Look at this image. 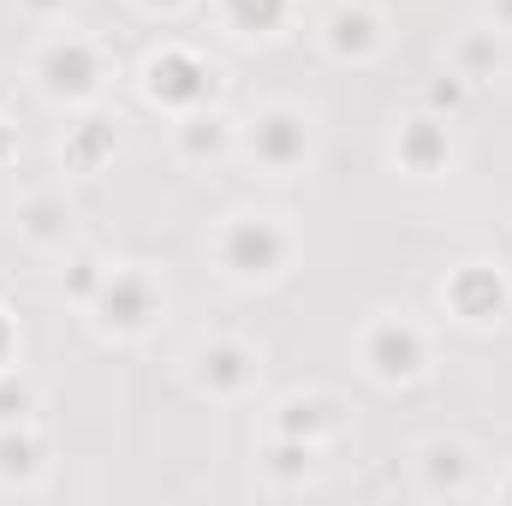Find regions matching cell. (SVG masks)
I'll list each match as a JSON object with an SVG mask.
<instances>
[{"instance_id": "cell-1", "label": "cell", "mask_w": 512, "mask_h": 506, "mask_svg": "<svg viewBox=\"0 0 512 506\" xmlns=\"http://www.w3.org/2000/svg\"><path fill=\"white\" fill-rule=\"evenodd\" d=\"M137 84H143V96H149L155 108H167V114L215 108V96H221V72H215L197 48H185V42H161V48L143 60Z\"/></svg>"}, {"instance_id": "cell-2", "label": "cell", "mask_w": 512, "mask_h": 506, "mask_svg": "<svg viewBox=\"0 0 512 506\" xmlns=\"http://www.w3.org/2000/svg\"><path fill=\"white\" fill-rule=\"evenodd\" d=\"M215 256H221V268L233 274V280H274L280 268H286V256H292V233L274 221V215H233L227 227H221V239H215Z\"/></svg>"}, {"instance_id": "cell-3", "label": "cell", "mask_w": 512, "mask_h": 506, "mask_svg": "<svg viewBox=\"0 0 512 506\" xmlns=\"http://www.w3.org/2000/svg\"><path fill=\"white\" fill-rule=\"evenodd\" d=\"M90 310H96V328L102 334H120L126 340V334H143L161 316V286H155L149 268H108V280L96 286Z\"/></svg>"}, {"instance_id": "cell-4", "label": "cell", "mask_w": 512, "mask_h": 506, "mask_svg": "<svg viewBox=\"0 0 512 506\" xmlns=\"http://www.w3.org/2000/svg\"><path fill=\"white\" fill-rule=\"evenodd\" d=\"M358 352H364V370L376 381H417L429 370V340H423V328H417L411 316H393V310L364 328Z\"/></svg>"}, {"instance_id": "cell-5", "label": "cell", "mask_w": 512, "mask_h": 506, "mask_svg": "<svg viewBox=\"0 0 512 506\" xmlns=\"http://www.w3.org/2000/svg\"><path fill=\"white\" fill-rule=\"evenodd\" d=\"M36 84H42V96H54V102H90L96 96V84H102V48L90 42V36H54V42H42V54H36Z\"/></svg>"}, {"instance_id": "cell-6", "label": "cell", "mask_w": 512, "mask_h": 506, "mask_svg": "<svg viewBox=\"0 0 512 506\" xmlns=\"http://www.w3.org/2000/svg\"><path fill=\"white\" fill-rule=\"evenodd\" d=\"M441 304L465 322V328H495L512 310V286L495 262H459L441 280Z\"/></svg>"}, {"instance_id": "cell-7", "label": "cell", "mask_w": 512, "mask_h": 506, "mask_svg": "<svg viewBox=\"0 0 512 506\" xmlns=\"http://www.w3.org/2000/svg\"><path fill=\"white\" fill-rule=\"evenodd\" d=\"M245 149H251V161H262L268 173H292L310 155V126H304L298 108L268 102V108H256V120L245 126Z\"/></svg>"}, {"instance_id": "cell-8", "label": "cell", "mask_w": 512, "mask_h": 506, "mask_svg": "<svg viewBox=\"0 0 512 506\" xmlns=\"http://www.w3.org/2000/svg\"><path fill=\"white\" fill-rule=\"evenodd\" d=\"M393 161L405 167V173H417V179H435V173H447V161H453V126H447V114H411L399 137H393Z\"/></svg>"}, {"instance_id": "cell-9", "label": "cell", "mask_w": 512, "mask_h": 506, "mask_svg": "<svg viewBox=\"0 0 512 506\" xmlns=\"http://www.w3.org/2000/svg\"><path fill=\"white\" fill-rule=\"evenodd\" d=\"M251 381H256V352L245 340H209V346L197 352V387H203V393L233 399V393H245Z\"/></svg>"}, {"instance_id": "cell-10", "label": "cell", "mask_w": 512, "mask_h": 506, "mask_svg": "<svg viewBox=\"0 0 512 506\" xmlns=\"http://www.w3.org/2000/svg\"><path fill=\"white\" fill-rule=\"evenodd\" d=\"M274 429L322 447V435H334V429H340V399H334V393H292V399L280 405Z\"/></svg>"}, {"instance_id": "cell-11", "label": "cell", "mask_w": 512, "mask_h": 506, "mask_svg": "<svg viewBox=\"0 0 512 506\" xmlns=\"http://www.w3.org/2000/svg\"><path fill=\"white\" fill-rule=\"evenodd\" d=\"M18 233L30 245H66L72 239V203L60 191H30L18 203Z\"/></svg>"}, {"instance_id": "cell-12", "label": "cell", "mask_w": 512, "mask_h": 506, "mask_svg": "<svg viewBox=\"0 0 512 506\" xmlns=\"http://www.w3.org/2000/svg\"><path fill=\"white\" fill-rule=\"evenodd\" d=\"M376 42H382V18L370 6H340L328 18V54L334 60H364V54H376Z\"/></svg>"}, {"instance_id": "cell-13", "label": "cell", "mask_w": 512, "mask_h": 506, "mask_svg": "<svg viewBox=\"0 0 512 506\" xmlns=\"http://www.w3.org/2000/svg\"><path fill=\"white\" fill-rule=\"evenodd\" d=\"M108 155H114V120H102V114H84L78 126H66V137H60V161L72 173H96Z\"/></svg>"}, {"instance_id": "cell-14", "label": "cell", "mask_w": 512, "mask_h": 506, "mask_svg": "<svg viewBox=\"0 0 512 506\" xmlns=\"http://www.w3.org/2000/svg\"><path fill=\"white\" fill-rule=\"evenodd\" d=\"M227 143H233V120H227L221 108H191V114H179V155H185V161H215Z\"/></svg>"}, {"instance_id": "cell-15", "label": "cell", "mask_w": 512, "mask_h": 506, "mask_svg": "<svg viewBox=\"0 0 512 506\" xmlns=\"http://www.w3.org/2000/svg\"><path fill=\"white\" fill-rule=\"evenodd\" d=\"M42 459H48V447H42V435L30 423H6L0 429V483H36Z\"/></svg>"}, {"instance_id": "cell-16", "label": "cell", "mask_w": 512, "mask_h": 506, "mask_svg": "<svg viewBox=\"0 0 512 506\" xmlns=\"http://www.w3.org/2000/svg\"><path fill=\"white\" fill-rule=\"evenodd\" d=\"M423 489L429 495H465L471 489V453L459 441H429L423 447Z\"/></svg>"}, {"instance_id": "cell-17", "label": "cell", "mask_w": 512, "mask_h": 506, "mask_svg": "<svg viewBox=\"0 0 512 506\" xmlns=\"http://www.w3.org/2000/svg\"><path fill=\"white\" fill-rule=\"evenodd\" d=\"M221 24L239 30V36H274L292 12V0H215Z\"/></svg>"}, {"instance_id": "cell-18", "label": "cell", "mask_w": 512, "mask_h": 506, "mask_svg": "<svg viewBox=\"0 0 512 506\" xmlns=\"http://www.w3.org/2000/svg\"><path fill=\"white\" fill-rule=\"evenodd\" d=\"M262 465H268V477L298 483V477H310V465H316V441H298V435H280V429H274V441L262 447Z\"/></svg>"}, {"instance_id": "cell-19", "label": "cell", "mask_w": 512, "mask_h": 506, "mask_svg": "<svg viewBox=\"0 0 512 506\" xmlns=\"http://www.w3.org/2000/svg\"><path fill=\"white\" fill-rule=\"evenodd\" d=\"M495 66H501V36H495V30H465V36H459V66H453V72L483 78V72H495Z\"/></svg>"}, {"instance_id": "cell-20", "label": "cell", "mask_w": 512, "mask_h": 506, "mask_svg": "<svg viewBox=\"0 0 512 506\" xmlns=\"http://www.w3.org/2000/svg\"><path fill=\"white\" fill-rule=\"evenodd\" d=\"M102 280H108V262H102L96 251H78L72 262H66V280H60V286H66V298H78V304H90Z\"/></svg>"}, {"instance_id": "cell-21", "label": "cell", "mask_w": 512, "mask_h": 506, "mask_svg": "<svg viewBox=\"0 0 512 506\" xmlns=\"http://www.w3.org/2000/svg\"><path fill=\"white\" fill-rule=\"evenodd\" d=\"M30 411H36V387L24 376H12V370H0V429L6 423H30Z\"/></svg>"}, {"instance_id": "cell-22", "label": "cell", "mask_w": 512, "mask_h": 506, "mask_svg": "<svg viewBox=\"0 0 512 506\" xmlns=\"http://www.w3.org/2000/svg\"><path fill=\"white\" fill-rule=\"evenodd\" d=\"M465 84H471L465 72H441V78H435V84L423 90L429 114H459V108H465Z\"/></svg>"}, {"instance_id": "cell-23", "label": "cell", "mask_w": 512, "mask_h": 506, "mask_svg": "<svg viewBox=\"0 0 512 506\" xmlns=\"http://www.w3.org/2000/svg\"><path fill=\"white\" fill-rule=\"evenodd\" d=\"M12 352H18V328H12V316L0 310V370L12 364Z\"/></svg>"}, {"instance_id": "cell-24", "label": "cell", "mask_w": 512, "mask_h": 506, "mask_svg": "<svg viewBox=\"0 0 512 506\" xmlns=\"http://www.w3.org/2000/svg\"><path fill=\"white\" fill-rule=\"evenodd\" d=\"M24 12H36V18H54V12H66V0H24Z\"/></svg>"}, {"instance_id": "cell-25", "label": "cell", "mask_w": 512, "mask_h": 506, "mask_svg": "<svg viewBox=\"0 0 512 506\" xmlns=\"http://www.w3.org/2000/svg\"><path fill=\"white\" fill-rule=\"evenodd\" d=\"M12 155H18V131L0 120V161H12Z\"/></svg>"}, {"instance_id": "cell-26", "label": "cell", "mask_w": 512, "mask_h": 506, "mask_svg": "<svg viewBox=\"0 0 512 506\" xmlns=\"http://www.w3.org/2000/svg\"><path fill=\"white\" fill-rule=\"evenodd\" d=\"M495 30H512V0H495Z\"/></svg>"}, {"instance_id": "cell-27", "label": "cell", "mask_w": 512, "mask_h": 506, "mask_svg": "<svg viewBox=\"0 0 512 506\" xmlns=\"http://www.w3.org/2000/svg\"><path fill=\"white\" fill-rule=\"evenodd\" d=\"M137 6H143V12H179L185 0H137Z\"/></svg>"}, {"instance_id": "cell-28", "label": "cell", "mask_w": 512, "mask_h": 506, "mask_svg": "<svg viewBox=\"0 0 512 506\" xmlns=\"http://www.w3.org/2000/svg\"><path fill=\"white\" fill-rule=\"evenodd\" d=\"M501 495H507V501H512V477H507V483H501Z\"/></svg>"}, {"instance_id": "cell-29", "label": "cell", "mask_w": 512, "mask_h": 506, "mask_svg": "<svg viewBox=\"0 0 512 506\" xmlns=\"http://www.w3.org/2000/svg\"><path fill=\"white\" fill-rule=\"evenodd\" d=\"M0 102H6V90H0Z\"/></svg>"}]
</instances>
